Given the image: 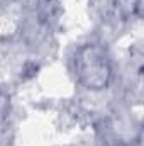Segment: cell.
Listing matches in <instances>:
<instances>
[{
	"instance_id": "1",
	"label": "cell",
	"mask_w": 144,
	"mask_h": 146,
	"mask_svg": "<svg viewBox=\"0 0 144 146\" xmlns=\"http://www.w3.org/2000/svg\"><path fill=\"white\" fill-rule=\"evenodd\" d=\"M73 73L83 88L90 92L105 90L114 76L112 58L102 44L87 42L73 56Z\"/></svg>"
}]
</instances>
